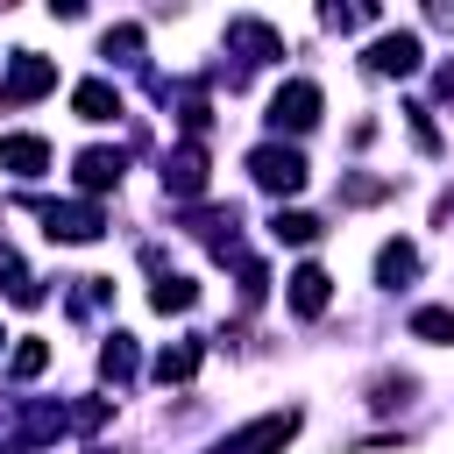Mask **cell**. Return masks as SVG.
I'll return each instance as SVG.
<instances>
[{
  "label": "cell",
  "mask_w": 454,
  "mask_h": 454,
  "mask_svg": "<svg viewBox=\"0 0 454 454\" xmlns=\"http://www.w3.org/2000/svg\"><path fill=\"white\" fill-rule=\"evenodd\" d=\"M50 85H57V64H50V57H35V50H21V57H14V71L0 78V106H28V99H43Z\"/></svg>",
  "instance_id": "cell-1"
},
{
  "label": "cell",
  "mask_w": 454,
  "mask_h": 454,
  "mask_svg": "<svg viewBox=\"0 0 454 454\" xmlns=\"http://www.w3.org/2000/svg\"><path fill=\"white\" fill-rule=\"evenodd\" d=\"M298 433V411H270V419H255V426H241V433H227L213 454H277L284 440Z\"/></svg>",
  "instance_id": "cell-2"
},
{
  "label": "cell",
  "mask_w": 454,
  "mask_h": 454,
  "mask_svg": "<svg viewBox=\"0 0 454 454\" xmlns=\"http://www.w3.org/2000/svg\"><path fill=\"white\" fill-rule=\"evenodd\" d=\"M248 170H255L262 192H298V184H305V156L284 149V142H262V149L248 156Z\"/></svg>",
  "instance_id": "cell-3"
},
{
  "label": "cell",
  "mask_w": 454,
  "mask_h": 454,
  "mask_svg": "<svg viewBox=\"0 0 454 454\" xmlns=\"http://www.w3.org/2000/svg\"><path fill=\"white\" fill-rule=\"evenodd\" d=\"M362 64H369L376 78H411V71H419V35H404V28H397V35H376V43L362 50Z\"/></svg>",
  "instance_id": "cell-4"
},
{
  "label": "cell",
  "mask_w": 454,
  "mask_h": 454,
  "mask_svg": "<svg viewBox=\"0 0 454 454\" xmlns=\"http://www.w3.org/2000/svg\"><path fill=\"white\" fill-rule=\"evenodd\" d=\"M270 121H277V128H312V121H319V85H312V78H291V85L270 99Z\"/></svg>",
  "instance_id": "cell-5"
},
{
  "label": "cell",
  "mask_w": 454,
  "mask_h": 454,
  "mask_svg": "<svg viewBox=\"0 0 454 454\" xmlns=\"http://www.w3.org/2000/svg\"><path fill=\"white\" fill-rule=\"evenodd\" d=\"M163 192H177V199H199L206 192V149L199 142H184V149L163 156Z\"/></svg>",
  "instance_id": "cell-6"
},
{
  "label": "cell",
  "mask_w": 454,
  "mask_h": 454,
  "mask_svg": "<svg viewBox=\"0 0 454 454\" xmlns=\"http://www.w3.org/2000/svg\"><path fill=\"white\" fill-rule=\"evenodd\" d=\"M326 298H333V277H326L319 262H305V270H291V312H305V319H319V312H326Z\"/></svg>",
  "instance_id": "cell-7"
},
{
  "label": "cell",
  "mask_w": 454,
  "mask_h": 454,
  "mask_svg": "<svg viewBox=\"0 0 454 454\" xmlns=\"http://www.w3.org/2000/svg\"><path fill=\"white\" fill-rule=\"evenodd\" d=\"M43 163H50V142H43V135H0V170L35 177Z\"/></svg>",
  "instance_id": "cell-8"
},
{
  "label": "cell",
  "mask_w": 454,
  "mask_h": 454,
  "mask_svg": "<svg viewBox=\"0 0 454 454\" xmlns=\"http://www.w3.org/2000/svg\"><path fill=\"white\" fill-rule=\"evenodd\" d=\"M43 220H50V234H64V241H92L99 234V206H35Z\"/></svg>",
  "instance_id": "cell-9"
},
{
  "label": "cell",
  "mask_w": 454,
  "mask_h": 454,
  "mask_svg": "<svg viewBox=\"0 0 454 454\" xmlns=\"http://www.w3.org/2000/svg\"><path fill=\"white\" fill-rule=\"evenodd\" d=\"M121 170H128V156H121V149H85V156H78V184H85V192L121 184Z\"/></svg>",
  "instance_id": "cell-10"
},
{
  "label": "cell",
  "mask_w": 454,
  "mask_h": 454,
  "mask_svg": "<svg viewBox=\"0 0 454 454\" xmlns=\"http://www.w3.org/2000/svg\"><path fill=\"white\" fill-rule=\"evenodd\" d=\"M71 106H78V121H114V114H121V92H114L106 78H85V85L71 92Z\"/></svg>",
  "instance_id": "cell-11"
},
{
  "label": "cell",
  "mask_w": 454,
  "mask_h": 454,
  "mask_svg": "<svg viewBox=\"0 0 454 454\" xmlns=\"http://www.w3.org/2000/svg\"><path fill=\"white\" fill-rule=\"evenodd\" d=\"M411 333L433 340V348H454V305H419L411 312Z\"/></svg>",
  "instance_id": "cell-12"
},
{
  "label": "cell",
  "mask_w": 454,
  "mask_h": 454,
  "mask_svg": "<svg viewBox=\"0 0 454 454\" xmlns=\"http://www.w3.org/2000/svg\"><path fill=\"white\" fill-rule=\"evenodd\" d=\"M411 270H419V248H411V241H383V255H376V277H383V284H404Z\"/></svg>",
  "instance_id": "cell-13"
},
{
  "label": "cell",
  "mask_w": 454,
  "mask_h": 454,
  "mask_svg": "<svg viewBox=\"0 0 454 454\" xmlns=\"http://www.w3.org/2000/svg\"><path fill=\"white\" fill-rule=\"evenodd\" d=\"M149 305H156V312H192V305H199V284H192V277H163V284L149 291Z\"/></svg>",
  "instance_id": "cell-14"
},
{
  "label": "cell",
  "mask_w": 454,
  "mask_h": 454,
  "mask_svg": "<svg viewBox=\"0 0 454 454\" xmlns=\"http://www.w3.org/2000/svg\"><path fill=\"white\" fill-rule=\"evenodd\" d=\"M192 369H199V340H177V348L156 355V383H184Z\"/></svg>",
  "instance_id": "cell-15"
},
{
  "label": "cell",
  "mask_w": 454,
  "mask_h": 454,
  "mask_svg": "<svg viewBox=\"0 0 454 454\" xmlns=\"http://www.w3.org/2000/svg\"><path fill=\"white\" fill-rule=\"evenodd\" d=\"M270 234H277V241H291V248H305V241H319V220H312V213H284V206H277Z\"/></svg>",
  "instance_id": "cell-16"
},
{
  "label": "cell",
  "mask_w": 454,
  "mask_h": 454,
  "mask_svg": "<svg viewBox=\"0 0 454 454\" xmlns=\"http://www.w3.org/2000/svg\"><path fill=\"white\" fill-rule=\"evenodd\" d=\"M99 369H106L114 383H128V376H135V340H128V333H114V340L99 348Z\"/></svg>",
  "instance_id": "cell-17"
},
{
  "label": "cell",
  "mask_w": 454,
  "mask_h": 454,
  "mask_svg": "<svg viewBox=\"0 0 454 454\" xmlns=\"http://www.w3.org/2000/svg\"><path fill=\"white\" fill-rule=\"evenodd\" d=\"M43 369H50V340H35V333H28V340L14 348V376H43Z\"/></svg>",
  "instance_id": "cell-18"
}]
</instances>
